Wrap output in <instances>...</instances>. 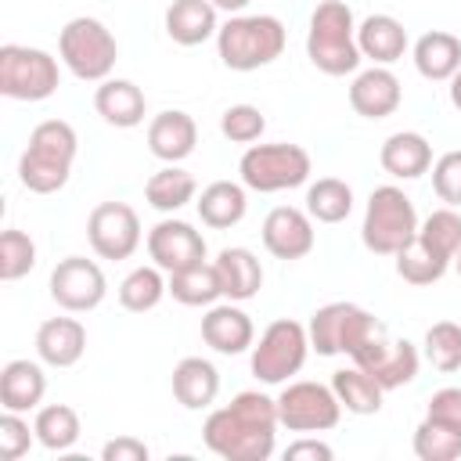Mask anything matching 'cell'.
I'll list each match as a JSON object with an SVG mask.
<instances>
[{
    "label": "cell",
    "instance_id": "ee69618b",
    "mask_svg": "<svg viewBox=\"0 0 461 461\" xmlns=\"http://www.w3.org/2000/svg\"><path fill=\"white\" fill-rule=\"evenodd\" d=\"M425 418L439 421V425H450L461 432V389L457 385H447V389H436L432 400H429V411Z\"/></svg>",
    "mask_w": 461,
    "mask_h": 461
},
{
    "label": "cell",
    "instance_id": "d6a6232c",
    "mask_svg": "<svg viewBox=\"0 0 461 461\" xmlns=\"http://www.w3.org/2000/svg\"><path fill=\"white\" fill-rule=\"evenodd\" d=\"M194 191H198L194 176H191L187 169L173 166V162H169L166 169L151 173V180L144 184V198H148V205L158 209V212H176V209H184L187 202H194Z\"/></svg>",
    "mask_w": 461,
    "mask_h": 461
},
{
    "label": "cell",
    "instance_id": "4fadbf2b",
    "mask_svg": "<svg viewBox=\"0 0 461 461\" xmlns=\"http://www.w3.org/2000/svg\"><path fill=\"white\" fill-rule=\"evenodd\" d=\"M349 360L364 367L382 389H400L418 375V349L407 339H389V328L367 339Z\"/></svg>",
    "mask_w": 461,
    "mask_h": 461
},
{
    "label": "cell",
    "instance_id": "e0dca14e",
    "mask_svg": "<svg viewBox=\"0 0 461 461\" xmlns=\"http://www.w3.org/2000/svg\"><path fill=\"white\" fill-rule=\"evenodd\" d=\"M400 97H403L400 79L385 65H375V68L360 72L353 79V86H349V104L364 119H385V115H393L400 108Z\"/></svg>",
    "mask_w": 461,
    "mask_h": 461
},
{
    "label": "cell",
    "instance_id": "cb8c5ba5",
    "mask_svg": "<svg viewBox=\"0 0 461 461\" xmlns=\"http://www.w3.org/2000/svg\"><path fill=\"white\" fill-rule=\"evenodd\" d=\"M378 158H382V169H385L389 176H396V180H418V176L429 173V166H432V144H429L421 133L400 130V133H393V137L382 144Z\"/></svg>",
    "mask_w": 461,
    "mask_h": 461
},
{
    "label": "cell",
    "instance_id": "484cf974",
    "mask_svg": "<svg viewBox=\"0 0 461 461\" xmlns=\"http://www.w3.org/2000/svg\"><path fill=\"white\" fill-rule=\"evenodd\" d=\"M216 274H220V285H223V295L230 303H245L252 299L259 288H263V267L259 259L241 249V245H230V249H220L216 256Z\"/></svg>",
    "mask_w": 461,
    "mask_h": 461
},
{
    "label": "cell",
    "instance_id": "603a6c76",
    "mask_svg": "<svg viewBox=\"0 0 461 461\" xmlns=\"http://www.w3.org/2000/svg\"><path fill=\"white\" fill-rule=\"evenodd\" d=\"M357 47L375 65H393L407 50V29L393 14H367L357 25Z\"/></svg>",
    "mask_w": 461,
    "mask_h": 461
},
{
    "label": "cell",
    "instance_id": "30bf717a",
    "mask_svg": "<svg viewBox=\"0 0 461 461\" xmlns=\"http://www.w3.org/2000/svg\"><path fill=\"white\" fill-rule=\"evenodd\" d=\"M306 353H310V331L299 321L281 317L252 346V375L267 385H281L292 375H299V367L306 364Z\"/></svg>",
    "mask_w": 461,
    "mask_h": 461
},
{
    "label": "cell",
    "instance_id": "8fae6325",
    "mask_svg": "<svg viewBox=\"0 0 461 461\" xmlns=\"http://www.w3.org/2000/svg\"><path fill=\"white\" fill-rule=\"evenodd\" d=\"M277 418L288 432H328L342 418V403L331 385L288 382L277 396Z\"/></svg>",
    "mask_w": 461,
    "mask_h": 461
},
{
    "label": "cell",
    "instance_id": "f6af8a7d",
    "mask_svg": "<svg viewBox=\"0 0 461 461\" xmlns=\"http://www.w3.org/2000/svg\"><path fill=\"white\" fill-rule=\"evenodd\" d=\"M101 457L104 461H148V447L133 436H115L101 447Z\"/></svg>",
    "mask_w": 461,
    "mask_h": 461
},
{
    "label": "cell",
    "instance_id": "7a4b0ae2",
    "mask_svg": "<svg viewBox=\"0 0 461 461\" xmlns=\"http://www.w3.org/2000/svg\"><path fill=\"white\" fill-rule=\"evenodd\" d=\"M76 130L65 119H47L29 133V148L18 158V180L32 194H54L68 184L76 162Z\"/></svg>",
    "mask_w": 461,
    "mask_h": 461
},
{
    "label": "cell",
    "instance_id": "b9f144b4",
    "mask_svg": "<svg viewBox=\"0 0 461 461\" xmlns=\"http://www.w3.org/2000/svg\"><path fill=\"white\" fill-rule=\"evenodd\" d=\"M32 439H36V432H29V421L18 411H4V418H0V457L4 461L25 457Z\"/></svg>",
    "mask_w": 461,
    "mask_h": 461
},
{
    "label": "cell",
    "instance_id": "f35d334b",
    "mask_svg": "<svg viewBox=\"0 0 461 461\" xmlns=\"http://www.w3.org/2000/svg\"><path fill=\"white\" fill-rule=\"evenodd\" d=\"M425 357L436 371H457L461 367V324L436 321L425 331Z\"/></svg>",
    "mask_w": 461,
    "mask_h": 461
},
{
    "label": "cell",
    "instance_id": "ba28073f",
    "mask_svg": "<svg viewBox=\"0 0 461 461\" xmlns=\"http://www.w3.org/2000/svg\"><path fill=\"white\" fill-rule=\"evenodd\" d=\"M310 346L321 353V357H353L367 339H375L378 331H385V324L360 310L357 303H328L321 306L313 317H310Z\"/></svg>",
    "mask_w": 461,
    "mask_h": 461
},
{
    "label": "cell",
    "instance_id": "3957f363",
    "mask_svg": "<svg viewBox=\"0 0 461 461\" xmlns=\"http://www.w3.org/2000/svg\"><path fill=\"white\" fill-rule=\"evenodd\" d=\"M306 54L313 68L324 76H346L357 72L360 65V47H357V25L353 11L342 0H321L310 14V32H306Z\"/></svg>",
    "mask_w": 461,
    "mask_h": 461
},
{
    "label": "cell",
    "instance_id": "7dc6e473",
    "mask_svg": "<svg viewBox=\"0 0 461 461\" xmlns=\"http://www.w3.org/2000/svg\"><path fill=\"white\" fill-rule=\"evenodd\" d=\"M252 0H212V7H220V11H227V14H238V11H245Z\"/></svg>",
    "mask_w": 461,
    "mask_h": 461
},
{
    "label": "cell",
    "instance_id": "ab89813d",
    "mask_svg": "<svg viewBox=\"0 0 461 461\" xmlns=\"http://www.w3.org/2000/svg\"><path fill=\"white\" fill-rule=\"evenodd\" d=\"M396 274L407 281V285H436L443 274H447V263L443 259H436L432 252H425L418 241H411V245H403L400 252H396Z\"/></svg>",
    "mask_w": 461,
    "mask_h": 461
},
{
    "label": "cell",
    "instance_id": "6da1fadb",
    "mask_svg": "<svg viewBox=\"0 0 461 461\" xmlns=\"http://www.w3.org/2000/svg\"><path fill=\"white\" fill-rule=\"evenodd\" d=\"M277 400L245 389L227 407L212 411L202 425V439L223 461H267L277 436Z\"/></svg>",
    "mask_w": 461,
    "mask_h": 461
},
{
    "label": "cell",
    "instance_id": "8992f818",
    "mask_svg": "<svg viewBox=\"0 0 461 461\" xmlns=\"http://www.w3.org/2000/svg\"><path fill=\"white\" fill-rule=\"evenodd\" d=\"M310 169H313L310 151L299 144H285V140L281 144H252L238 162L241 184L259 194L299 187L310 180Z\"/></svg>",
    "mask_w": 461,
    "mask_h": 461
},
{
    "label": "cell",
    "instance_id": "4316f807",
    "mask_svg": "<svg viewBox=\"0 0 461 461\" xmlns=\"http://www.w3.org/2000/svg\"><path fill=\"white\" fill-rule=\"evenodd\" d=\"M220 393V371L202 357H184L173 367V396L187 411H202Z\"/></svg>",
    "mask_w": 461,
    "mask_h": 461
},
{
    "label": "cell",
    "instance_id": "9c48e42d",
    "mask_svg": "<svg viewBox=\"0 0 461 461\" xmlns=\"http://www.w3.org/2000/svg\"><path fill=\"white\" fill-rule=\"evenodd\" d=\"M58 61L40 47H0V94L11 101H47L58 90Z\"/></svg>",
    "mask_w": 461,
    "mask_h": 461
},
{
    "label": "cell",
    "instance_id": "74e56055",
    "mask_svg": "<svg viewBox=\"0 0 461 461\" xmlns=\"http://www.w3.org/2000/svg\"><path fill=\"white\" fill-rule=\"evenodd\" d=\"M36 267V241L18 230V227H7L0 234V277L4 281H18L25 277L29 270Z\"/></svg>",
    "mask_w": 461,
    "mask_h": 461
},
{
    "label": "cell",
    "instance_id": "ac0fdd59",
    "mask_svg": "<svg viewBox=\"0 0 461 461\" xmlns=\"http://www.w3.org/2000/svg\"><path fill=\"white\" fill-rule=\"evenodd\" d=\"M202 339L216 353L234 357L256 342V328L245 310H238L234 303H223V306H209V313L202 317Z\"/></svg>",
    "mask_w": 461,
    "mask_h": 461
},
{
    "label": "cell",
    "instance_id": "4dcf8cb0",
    "mask_svg": "<svg viewBox=\"0 0 461 461\" xmlns=\"http://www.w3.org/2000/svg\"><path fill=\"white\" fill-rule=\"evenodd\" d=\"M169 295L184 306H212L220 295H223V285H220V274H216V263H194V267H184L176 274H169Z\"/></svg>",
    "mask_w": 461,
    "mask_h": 461
},
{
    "label": "cell",
    "instance_id": "e575fe53",
    "mask_svg": "<svg viewBox=\"0 0 461 461\" xmlns=\"http://www.w3.org/2000/svg\"><path fill=\"white\" fill-rule=\"evenodd\" d=\"M306 212L317 223H342L353 212V187L339 176H321L306 191Z\"/></svg>",
    "mask_w": 461,
    "mask_h": 461
},
{
    "label": "cell",
    "instance_id": "7402d4cb",
    "mask_svg": "<svg viewBox=\"0 0 461 461\" xmlns=\"http://www.w3.org/2000/svg\"><path fill=\"white\" fill-rule=\"evenodd\" d=\"M166 32L180 47H198L220 32L212 0H173L166 11Z\"/></svg>",
    "mask_w": 461,
    "mask_h": 461
},
{
    "label": "cell",
    "instance_id": "d4e9b609",
    "mask_svg": "<svg viewBox=\"0 0 461 461\" xmlns=\"http://www.w3.org/2000/svg\"><path fill=\"white\" fill-rule=\"evenodd\" d=\"M43 393H47V375H43L40 364H32V360L4 364V371H0V403H4V411L25 414V411L40 407Z\"/></svg>",
    "mask_w": 461,
    "mask_h": 461
},
{
    "label": "cell",
    "instance_id": "52a82bcc",
    "mask_svg": "<svg viewBox=\"0 0 461 461\" xmlns=\"http://www.w3.org/2000/svg\"><path fill=\"white\" fill-rule=\"evenodd\" d=\"M58 54L65 61V68L76 76V79H90V83H104L108 72L115 68V58H119V47H115V36L104 29V22L97 18H72L61 36H58Z\"/></svg>",
    "mask_w": 461,
    "mask_h": 461
},
{
    "label": "cell",
    "instance_id": "d6986e66",
    "mask_svg": "<svg viewBox=\"0 0 461 461\" xmlns=\"http://www.w3.org/2000/svg\"><path fill=\"white\" fill-rule=\"evenodd\" d=\"M194 144H198V126H194V119L187 115V112H180V108H169V112H158L151 122H148V148H151V155L155 158H162V162H180V158H187L191 151H194Z\"/></svg>",
    "mask_w": 461,
    "mask_h": 461
},
{
    "label": "cell",
    "instance_id": "83f0119b",
    "mask_svg": "<svg viewBox=\"0 0 461 461\" xmlns=\"http://www.w3.org/2000/svg\"><path fill=\"white\" fill-rule=\"evenodd\" d=\"M198 216L205 227L212 230H227L234 223L245 220V209H249V198H245V187L234 184V180H212L202 194H198Z\"/></svg>",
    "mask_w": 461,
    "mask_h": 461
},
{
    "label": "cell",
    "instance_id": "60d3db41",
    "mask_svg": "<svg viewBox=\"0 0 461 461\" xmlns=\"http://www.w3.org/2000/svg\"><path fill=\"white\" fill-rule=\"evenodd\" d=\"M220 130H223V137L234 140V144H252V140L263 137L267 119H263V112H259L256 104H230V108L220 115Z\"/></svg>",
    "mask_w": 461,
    "mask_h": 461
},
{
    "label": "cell",
    "instance_id": "f546056e",
    "mask_svg": "<svg viewBox=\"0 0 461 461\" xmlns=\"http://www.w3.org/2000/svg\"><path fill=\"white\" fill-rule=\"evenodd\" d=\"M414 241L425 249V252H432L436 259H443L447 267L457 259V252H461V216H457V209H432L421 223H418V234H414Z\"/></svg>",
    "mask_w": 461,
    "mask_h": 461
},
{
    "label": "cell",
    "instance_id": "d590c367",
    "mask_svg": "<svg viewBox=\"0 0 461 461\" xmlns=\"http://www.w3.org/2000/svg\"><path fill=\"white\" fill-rule=\"evenodd\" d=\"M169 292V281H162L158 267H137L122 277L119 285V303L130 310V313H148L162 303V295Z\"/></svg>",
    "mask_w": 461,
    "mask_h": 461
},
{
    "label": "cell",
    "instance_id": "bcb514c9",
    "mask_svg": "<svg viewBox=\"0 0 461 461\" xmlns=\"http://www.w3.org/2000/svg\"><path fill=\"white\" fill-rule=\"evenodd\" d=\"M303 457H310V461H331V447L321 443V439H295V443H288L285 461H303Z\"/></svg>",
    "mask_w": 461,
    "mask_h": 461
},
{
    "label": "cell",
    "instance_id": "c3c4849f",
    "mask_svg": "<svg viewBox=\"0 0 461 461\" xmlns=\"http://www.w3.org/2000/svg\"><path fill=\"white\" fill-rule=\"evenodd\" d=\"M450 104L461 112V68L450 76Z\"/></svg>",
    "mask_w": 461,
    "mask_h": 461
},
{
    "label": "cell",
    "instance_id": "277c9868",
    "mask_svg": "<svg viewBox=\"0 0 461 461\" xmlns=\"http://www.w3.org/2000/svg\"><path fill=\"white\" fill-rule=\"evenodd\" d=\"M285 25L274 14H234L216 32L220 61L234 72H252L285 54Z\"/></svg>",
    "mask_w": 461,
    "mask_h": 461
},
{
    "label": "cell",
    "instance_id": "7c38bea8",
    "mask_svg": "<svg viewBox=\"0 0 461 461\" xmlns=\"http://www.w3.org/2000/svg\"><path fill=\"white\" fill-rule=\"evenodd\" d=\"M90 249L101 259H130L140 245V220L126 202H101L86 220Z\"/></svg>",
    "mask_w": 461,
    "mask_h": 461
},
{
    "label": "cell",
    "instance_id": "5bb4252c",
    "mask_svg": "<svg viewBox=\"0 0 461 461\" xmlns=\"http://www.w3.org/2000/svg\"><path fill=\"white\" fill-rule=\"evenodd\" d=\"M104 292H108V281H104L101 267L86 256H65L50 270V299L68 313H86V310L101 306Z\"/></svg>",
    "mask_w": 461,
    "mask_h": 461
},
{
    "label": "cell",
    "instance_id": "5b68a950",
    "mask_svg": "<svg viewBox=\"0 0 461 461\" xmlns=\"http://www.w3.org/2000/svg\"><path fill=\"white\" fill-rule=\"evenodd\" d=\"M414 234H418L414 202L393 184L375 187L371 198H367V209H364V227H360V238H364L367 252L396 256L403 245L414 241Z\"/></svg>",
    "mask_w": 461,
    "mask_h": 461
},
{
    "label": "cell",
    "instance_id": "f1b7e54d",
    "mask_svg": "<svg viewBox=\"0 0 461 461\" xmlns=\"http://www.w3.org/2000/svg\"><path fill=\"white\" fill-rule=\"evenodd\" d=\"M414 65L432 83L450 79L461 68V40L454 32H439V29L418 36V43H414Z\"/></svg>",
    "mask_w": 461,
    "mask_h": 461
},
{
    "label": "cell",
    "instance_id": "44dd1931",
    "mask_svg": "<svg viewBox=\"0 0 461 461\" xmlns=\"http://www.w3.org/2000/svg\"><path fill=\"white\" fill-rule=\"evenodd\" d=\"M94 108L97 115L108 122V126H119V130H130V126H140L144 122V90L130 79H104L94 94Z\"/></svg>",
    "mask_w": 461,
    "mask_h": 461
},
{
    "label": "cell",
    "instance_id": "836d02e7",
    "mask_svg": "<svg viewBox=\"0 0 461 461\" xmlns=\"http://www.w3.org/2000/svg\"><path fill=\"white\" fill-rule=\"evenodd\" d=\"M32 432H36V443H40V447L61 454V450H68V447L79 439L83 425H79V414H76L68 403H47V407L36 411Z\"/></svg>",
    "mask_w": 461,
    "mask_h": 461
},
{
    "label": "cell",
    "instance_id": "2e32d148",
    "mask_svg": "<svg viewBox=\"0 0 461 461\" xmlns=\"http://www.w3.org/2000/svg\"><path fill=\"white\" fill-rule=\"evenodd\" d=\"M263 245L277 259H303L313 252V216L295 205H277L263 220Z\"/></svg>",
    "mask_w": 461,
    "mask_h": 461
},
{
    "label": "cell",
    "instance_id": "ffe728a7",
    "mask_svg": "<svg viewBox=\"0 0 461 461\" xmlns=\"http://www.w3.org/2000/svg\"><path fill=\"white\" fill-rule=\"evenodd\" d=\"M86 349V328L76 317H50L36 328V353L50 367H72Z\"/></svg>",
    "mask_w": 461,
    "mask_h": 461
},
{
    "label": "cell",
    "instance_id": "9a60e30c",
    "mask_svg": "<svg viewBox=\"0 0 461 461\" xmlns=\"http://www.w3.org/2000/svg\"><path fill=\"white\" fill-rule=\"evenodd\" d=\"M148 256L155 259L158 270L176 274L205 259V238L184 220H162L148 230Z\"/></svg>",
    "mask_w": 461,
    "mask_h": 461
},
{
    "label": "cell",
    "instance_id": "1f68e13d",
    "mask_svg": "<svg viewBox=\"0 0 461 461\" xmlns=\"http://www.w3.org/2000/svg\"><path fill=\"white\" fill-rule=\"evenodd\" d=\"M331 389L339 396V403L349 411V414H378L382 411V385L364 371V367H342L331 375Z\"/></svg>",
    "mask_w": 461,
    "mask_h": 461
},
{
    "label": "cell",
    "instance_id": "7bdbcfd3",
    "mask_svg": "<svg viewBox=\"0 0 461 461\" xmlns=\"http://www.w3.org/2000/svg\"><path fill=\"white\" fill-rule=\"evenodd\" d=\"M432 187H436L439 202H447L450 209H461V151H447L436 158Z\"/></svg>",
    "mask_w": 461,
    "mask_h": 461
},
{
    "label": "cell",
    "instance_id": "8d00e7d4",
    "mask_svg": "<svg viewBox=\"0 0 461 461\" xmlns=\"http://www.w3.org/2000/svg\"><path fill=\"white\" fill-rule=\"evenodd\" d=\"M414 454L421 461H457L461 457V432L425 418L414 429Z\"/></svg>",
    "mask_w": 461,
    "mask_h": 461
},
{
    "label": "cell",
    "instance_id": "681fc988",
    "mask_svg": "<svg viewBox=\"0 0 461 461\" xmlns=\"http://www.w3.org/2000/svg\"><path fill=\"white\" fill-rule=\"evenodd\" d=\"M454 263H457V274H461V252H457V259H454Z\"/></svg>",
    "mask_w": 461,
    "mask_h": 461
}]
</instances>
